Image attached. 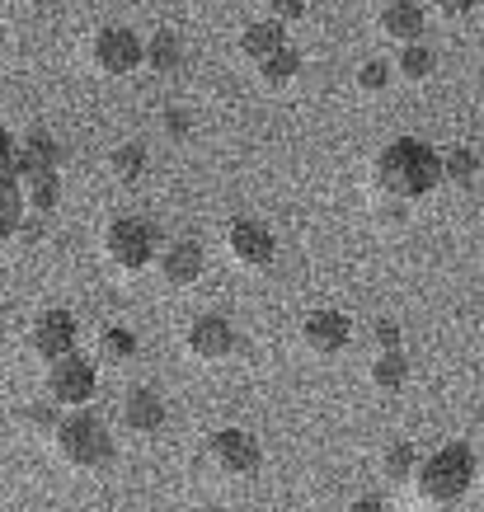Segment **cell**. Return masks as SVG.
Returning a JSON list of instances; mask_svg holds the SVG:
<instances>
[{
    "label": "cell",
    "instance_id": "obj_1",
    "mask_svg": "<svg viewBox=\"0 0 484 512\" xmlns=\"http://www.w3.org/2000/svg\"><path fill=\"white\" fill-rule=\"evenodd\" d=\"M376 193L386 202H419L442 184V151H433L419 137H395L386 141L372 160Z\"/></svg>",
    "mask_w": 484,
    "mask_h": 512
},
{
    "label": "cell",
    "instance_id": "obj_2",
    "mask_svg": "<svg viewBox=\"0 0 484 512\" xmlns=\"http://www.w3.org/2000/svg\"><path fill=\"white\" fill-rule=\"evenodd\" d=\"M480 480V461H475V451L466 442H447L438 447L433 456H423L419 475H414V489L428 508H456L461 498L475 489Z\"/></svg>",
    "mask_w": 484,
    "mask_h": 512
},
{
    "label": "cell",
    "instance_id": "obj_3",
    "mask_svg": "<svg viewBox=\"0 0 484 512\" xmlns=\"http://www.w3.org/2000/svg\"><path fill=\"white\" fill-rule=\"evenodd\" d=\"M57 442V456H62L71 470H99L113 461V433L109 423L90 414V409H71L62 419V428L52 433Z\"/></svg>",
    "mask_w": 484,
    "mask_h": 512
},
{
    "label": "cell",
    "instance_id": "obj_4",
    "mask_svg": "<svg viewBox=\"0 0 484 512\" xmlns=\"http://www.w3.org/2000/svg\"><path fill=\"white\" fill-rule=\"evenodd\" d=\"M160 249H165V235H160L156 221H146V217H113L109 231H104V254L123 273L151 268L160 259Z\"/></svg>",
    "mask_w": 484,
    "mask_h": 512
},
{
    "label": "cell",
    "instance_id": "obj_5",
    "mask_svg": "<svg viewBox=\"0 0 484 512\" xmlns=\"http://www.w3.org/2000/svg\"><path fill=\"white\" fill-rule=\"evenodd\" d=\"M94 390H99V367H94L90 357H62V362H52L47 367V400L57 404V409H85L94 400Z\"/></svg>",
    "mask_w": 484,
    "mask_h": 512
},
{
    "label": "cell",
    "instance_id": "obj_6",
    "mask_svg": "<svg viewBox=\"0 0 484 512\" xmlns=\"http://www.w3.org/2000/svg\"><path fill=\"white\" fill-rule=\"evenodd\" d=\"M90 62L104 76H132L137 66H146V38H137L127 24H104L90 43Z\"/></svg>",
    "mask_w": 484,
    "mask_h": 512
},
{
    "label": "cell",
    "instance_id": "obj_7",
    "mask_svg": "<svg viewBox=\"0 0 484 512\" xmlns=\"http://www.w3.org/2000/svg\"><path fill=\"white\" fill-rule=\"evenodd\" d=\"M207 456L231 480H245V475H254V470L264 466V447H259V437L250 428H217V433L207 437Z\"/></svg>",
    "mask_w": 484,
    "mask_h": 512
},
{
    "label": "cell",
    "instance_id": "obj_8",
    "mask_svg": "<svg viewBox=\"0 0 484 512\" xmlns=\"http://www.w3.org/2000/svg\"><path fill=\"white\" fill-rule=\"evenodd\" d=\"M62 165H66V146L57 141V132H47V127H29L24 137H19V146H15V160L5 165V174L10 179H29V174H62Z\"/></svg>",
    "mask_w": 484,
    "mask_h": 512
},
{
    "label": "cell",
    "instance_id": "obj_9",
    "mask_svg": "<svg viewBox=\"0 0 484 512\" xmlns=\"http://www.w3.org/2000/svg\"><path fill=\"white\" fill-rule=\"evenodd\" d=\"M226 249H231V259L240 268H268L273 259H278V235L268 231L264 221L254 217H235L231 226H226Z\"/></svg>",
    "mask_w": 484,
    "mask_h": 512
},
{
    "label": "cell",
    "instance_id": "obj_10",
    "mask_svg": "<svg viewBox=\"0 0 484 512\" xmlns=\"http://www.w3.org/2000/svg\"><path fill=\"white\" fill-rule=\"evenodd\" d=\"M76 339H80V325L76 315L62 311V306H52V311H43L38 320H33V334H29V348L38 357H43L47 367L52 362H62V357L76 353Z\"/></svg>",
    "mask_w": 484,
    "mask_h": 512
},
{
    "label": "cell",
    "instance_id": "obj_11",
    "mask_svg": "<svg viewBox=\"0 0 484 512\" xmlns=\"http://www.w3.org/2000/svg\"><path fill=\"white\" fill-rule=\"evenodd\" d=\"M188 353L198 362H226V357L240 353V329L226 315H198L188 325Z\"/></svg>",
    "mask_w": 484,
    "mask_h": 512
},
{
    "label": "cell",
    "instance_id": "obj_12",
    "mask_svg": "<svg viewBox=\"0 0 484 512\" xmlns=\"http://www.w3.org/2000/svg\"><path fill=\"white\" fill-rule=\"evenodd\" d=\"M301 343L320 357L344 353L348 343H353V320H348L344 311H329V306L325 311H311L306 320H301Z\"/></svg>",
    "mask_w": 484,
    "mask_h": 512
},
{
    "label": "cell",
    "instance_id": "obj_13",
    "mask_svg": "<svg viewBox=\"0 0 484 512\" xmlns=\"http://www.w3.org/2000/svg\"><path fill=\"white\" fill-rule=\"evenodd\" d=\"M156 268H160V278L170 282V287H193V282H203V273H207V254H203L198 240L179 235V240H165Z\"/></svg>",
    "mask_w": 484,
    "mask_h": 512
},
{
    "label": "cell",
    "instance_id": "obj_14",
    "mask_svg": "<svg viewBox=\"0 0 484 512\" xmlns=\"http://www.w3.org/2000/svg\"><path fill=\"white\" fill-rule=\"evenodd\" d=\"M123 428L137 437H151L165 428V419H170V404H165V395H160L156 386H132L123 395Z\"/></svg>",
    "mask_w": 484,
    "mask_h": 512
},
{
    "label": "cell",
    "instance_id": "obj_15",
    "mask_svg": "<svg viewBox=\"0 0 484 512\" xmlns=\"http://www.w3.org/2000/svg\"><path fill=\"white\" fill-rule=\"evenodd\" d=\"M376 29L386 33L391 43L409 47V43H423L428 15H423V5H414V0H391V5L381 10V19H376Z\"/></svg>",
    "mask_w": 484,
    "mask_h": 512
},
{
    "label": "cell",
    "instance_id": "obj_16",
    "mask_svg": "<svg viewBox=\"0 0 484 512\" xmlns=\"http://www.w3.org/2000/svg\"><path fill=\"white\" fill-rule=\"evenodd\" d=\"M146 66L156 71V76H179L188 66V43L179 29H156L146 38Z\"/></svg>",
    "mask_w": 484,
    "mask_h": 512
},
{
    "label": "cell",
    "instance_id": "obj_17",
    "mask_svg": "<svg viewBox=\"0 0 484 512\" xmlns=\"http://www.w3.org/2000/svg\"><path fill=\"white\" fill-rule=\"evenodd\" d=\"M282 47H292V43H287V29L273 24V19H250V24L240 29V52H245L254 66H264L268 57H278Z\"/></svg>",
    "mask_w": 484,
    "mask_h": 512
},
{
    "label": "cell",
    "instance_id": "obj_18",
    "mask_svg": "<svg viewBox=\"0 0 484 512\" xmlns=\"http://www.w3.org/2000/svg\"><path fill=\"white\" fill-rule=\"evenodd\" d=\"M24 207H29V217H52L57 212V202H62V174H29L24 179Z\"/></svg>",
    "mask_w": 484,
    "mask_h": 512
},
{
    "label": "cell",
    "instance_id": "obj_19",
    "mask_svg": "<svg viewBox=\"0 0 484 512\" xmlns=\"http://www.w3.org/2000/svg\"><path fill=\"white\" fill-rule=\"evenodd\" d=\"M480 170H484V156L475 146H452V151H442V184L470 188L480 179Z\"/></svg>",
    "mask_w": 484,
    "mask_h": 512
},
{
    "label": "cell",
    "instance_id": "obj_20",
    "mask_svg": "<svg viewBox=\"0 0 484 512\" xmlns=\"http://www.w3.org/2000/svg\"><path fill=\"white\" fill-rule=\"evenodd\" d=\"M24 217H29V207H24V188H19V179L0 174V240H15L19 226H24Z\"/></svg>",
    "mask_w": 484,
    "mask_h": 512
},
{
    "label": "cell",
    "instance_id": "obj_21",
    "mask_svg": "<svg viewBox=\"0 0 484 512\" xmlns=\"http://www.w3.org/2000/svg\"><path fill=\"white\" fill-rule=\"evenodd\" d=\"M409 357L405 348H395V353H376L372 357V386L376 390H386V395H395V390H405L409 386Z\"/></svg>",
    "mask_w": 484,
    "mask_h": 512
},
{
    "label": "cell",
    "instance_id": "obj_22",
    "mask_svg": "<svg viewBox=\"0 0 484 512\" xmlns=\"http://www.w3.org/2000/svg\"><path fill=\"white\" fill-rule=\"evenodd\" d=\"M109 170H113V179H118V184H137L141 174L151 170V151H146L141 141H123V146H113Z\"/></svg>",
    "mask_w": 484,
    "mask_h": 512
},
{
    "label": "cell",
    "instance_id": "obj_23",
    "mask_svg": "<svg viewBox=\"0 0 484 512\" xmlns=\"http://www.w3.org/2000/svg\"><path fill=\"white\" fill-rule=\"evenodd\" d=\"M419 466H423V456H419L414 442H391L386 456H381V475H386L391 484H409L414 475H419Z\"/></svg>",
    "mask_w": 484,
    "mask_h": 512
},
{
    "label": "cell",
    "instance_id": "obj_24",
    "mask_svg": "<svg viewBox=\"0 0 484 512\" xmlns=\"http://www.w3.org/2000/svg\"><path fill=\"white\" fill-rule=\"evenodd\" d=\"M438 71V52L428 43H409L400 47V57H395V76L409 80V85H419V80H428Z\"/></svg>",
    "mask_w": 484,
    "mask_h": 512
},
{
    "label": "cell",
    "instance_id": "obj_25",
    "mask_svg": "<svg viewBox=\"0 0 484 512\" xmlns=\"http://www.w3.org/2000/svg\"><path fill=\"white\" fill-rule=\"evenodd\" d=\"M301 66H306V62H301L297 47H282L278 57H268V62L259 66V80H264L268 90H287V85L301 76Z\"/></svg>",
    "mask_w": 484,
    "mask_h": 512
},
{
    "label": "cell",
    "instance_id": "obj_26",
    "mask_svg": "<svg viewBox=\"0 0 484 512\" xmlns=\"http://www.w3.org/2000/svg\"><path fill=\"white\" fill-rule=\"evenodd\" d=\"M62 419H66V409H57L52 400H33V404H24V428L29 433H57L62 428Z\"/></svg>",
    "mask_w": 484,
    "mask_h": 512
},
{
    "label": "cell",
    "instance_id": "obj_27",
    "mask_svg": "<svg viewBox=\"0 0 484 512\" xmlns=\"http://www.w3.org/2000/svg\"><path fill=\"white\" fill-rule=\"evenodd\" d=\"M391 80H395V62H362L358 66V90L362 94H386L391 90Z\"/></svg>",
    "mask_w": 484,
    "mask_h": 512
},
{
    "label": "cell",
    "instance_id": "obj_28",
    "mask_svg": "<svg viewBox=\"0 0 484 512\" xmlns=\"http://www.w3.org/2000/svg\"><path fill=\"white\" fill-rule=\"evenodd\" d=\"M99 353L109 357V362H127V357L137 353V339H132V329H104V339H99Z\"/></svg>",
    "mask_w": 484,
    "mask_h": 512
},
{
    "label": "cell",
    "instance_id": "obj_29",
    "mask_svg": "<svg viewBox=\"0 0 484 512\" xmlns=\"http://www.w3.org/2000/svg\"><path fill=\"white\" fill-rule=\"evenodd\" d=\"M372 334H376V353H395V348H405V329H400V320H391V315H381Z\"/></svg>",
    "mask_w": 484,
    "mask_h": 512
},
{
    "label": "cell",
    "instance_id": "obj_30",
    "mask_svg": "<svg viewBox=\"0 0 484 512\" xmlns=\"http://www.w3.org/2000/svg\"><path fill=\"white\" fill-rule=\"evenodd\" d=\"M268 19L282 24V29H287V24H301V19H306V0H268Z\"/></svg>",
    "mask_w": 484,
    "mask_h": 512
},
{
    "label": "cell",
    "instance_id": "obj_31",
    "mask_svg": "<svg viewBox=\"0 0 484 512\" xmlns=\"http://www.w3.org/2000/svg\"><path fill=\"white\" fill-rule=\"evenodd\" d=\"M475 5H480V0H438V15L466 19V15H475Z\"/></svg>",
    "mask_w": 484,
    "mask_h": 512
},
{
    "label": "cell",
    "instance_id": "obj_32",
    "mask_svg": "<svg viewBox=\"0 0 484 512\" xmlns=\"http://www.w3.org/2000/svg\"><path fill=\"white\" fill-rule=\"evenodd\" d=\"M165 132H170V137H188V132H193V118H188L184 109H170L165 113Z\"/></svg>",
    "mask_w": 484,
    "mask_h": 512
},
{
    "label": "cell",
    "instance_id": "obj_33",
    "mask_svg": "<svg viewBox=\"0 0 484 512\" xmlns=\"http://www.w3.org/2000/svg\"><path fill=\"white\" fill-rule=\"evenodd\" d=\"M15 146H19V137H15V132H5V127H0V174H5V165L15 160Z\"/></svg>",
    "mask_w": 484,
    "mask_h": 512
},
{
    "label": "cell",
    "instance_id": "obj_34",
    "mask_svg": "<svg viewBox=\"0 0 484 512\" xmlns=\"http://www.w3.org/2000/svg\"><path fill=\"white\" fill-rule=\"evenodd\" d=\"M344 512H391V508H386L381 498H353V503H348Z\"/></svg>",
    "mask_w": 484,
    "mask_h": 512
},
{
    "label": "cell",
    "instance_id": "obj_35",
    "mask_svg": "<svg viewBox=\"0 0 484 512\" xmlns=\"http://www.w3.org/2000/svg\"><path fill=\"white\" fill-rule=\"evenodd\" d=\"M480 480H484V466H480Z\"/></svg>",
    "mask_w": 484,
    "mask_h": 512
}]
</instances>
